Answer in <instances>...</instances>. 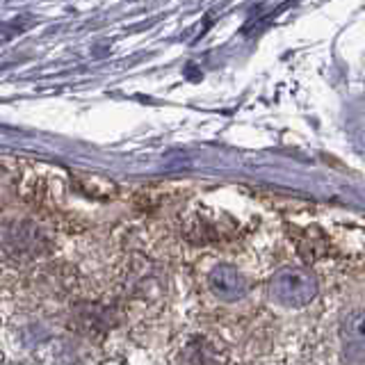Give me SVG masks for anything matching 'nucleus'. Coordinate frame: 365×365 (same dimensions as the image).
I'll return each mask as SVG.
<instances>
[{"label":"nucleus","mask_w":365,"mask_h":365,"mask_svg":"<svg viewBox=\"0 0 365 365\" xmlns=\"http://www.w3.org/2000/svg\"><path fill=\"white\" fill-rule=\"evenodd\" d=\"M297 249H299L302 258L313 262V260L322 258L327 254V237L322 231H317V228H306L304 242H297Z\"/></svg>","instance_id":"obj_4"},{"label":"nucleus","mask_w":365,"mask_h":365,"mask_svg":"<svg viewBox=\"0 0 365 365\" xmlns=\"http://www.w3.org/2000/svg\"><path fill=\"white\" fill-rule=\"evenodd\" d=\"M210 288L217 297H222L226 302H237L242 299L249 290L247 279L231 265H220L210 274Z\"/></svg>","instance_id":"obj_3"},{"label":"nucleus","mask_w":365,"mask_h":365,"mask_svg":"<svg viewBox=\"0 0 365 365\" xmlns=\"http://www.w3.org/2000/svg\"><path fill=\"white\" fill-rule=\"evenodd\" d=\"M340 338L347 361L354 365L365 363V308L363 311H354L345 317L340 329Z\"/></svg>","instance_id":"obj_2"},{"label":"nucleus","mask_w":365,"mask_h":365,"mask_svg":"<svg viewBox=\"0 0 365 365\" xmlns=\"http://www.w3.org/2000/svg\"><path fill=\"white\" fill-rule=\"evenodd\" d=\"M267 290L277 304L288 308H302L317 297L319 283L308 267H283L269 279Z\"/></svg>","instance_id":"obj_1"}]
</instances>
